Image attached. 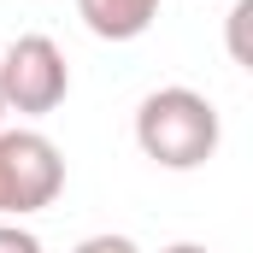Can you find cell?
<instances>
[{
	"instance_id": "obj_1",
	"label": "cell",
	"mask_w": 253,
	"mask_h": 253,
	"mask_svg": "<svg viewBox=\"0 0 253 253\" xmlns=\"http://www.w3.org/2000/svg\"><path fill=\"white\" fill-rule=\"evenodd\" d=\"M224 141V124H218V106L200 94V88H153L141 106H135V147L165 165V171H200Z\"/></svg>"
},
{
	"instance_id": "obj_2",
	"label": "cell",
	"mask_w": 253,
	"mask_h": 253,
	"mask_svg": "<svg viewBox=\"0 0 253 253\" xmlns=\"http://www.w3.org/2000/svg\"><path fill=\"white\" fill-rule=\"evenodd\" d=\"M65 189V153L42 129H0V218L47 212Z\"/></svg>"
},
{
	"instance_id": "obj_3",
	"label": "cell",
	"mask_w": 253,
	"mask_h": 253,
	"mask_svg": "<svg viewBox=\"0 0 253 253\" xmlns=\"http://www.w3.org/2000/svg\"><path fill=\"white\" fill-rule=\"evenodd\" d=\"M65 94H71V65H65L53 36H18L0 53V100H6V112L47 118L53 106H65Z\"/></svg>"
},
{
	"instance_id": "obj_4",
	"label": "cell",
	"mask_w": 253,
	"mask_h": 253,
	"mask_svg": "<svg viewBox=\"0 0 253 253\" xmlns=\"http://www.w3.org/2000/svg\"><path fill=\"white\" fill-rule=\"evenodd\" d=\"M165 0H77V18L88 24V36L100 42H135L153 30Z\"/></svg>"
},
{
	"instance_id": "obj_5",
	"label": "cell",
	"mask_w": 253,
	"mask_h": 253,
	"mask_svg": "<svg viewBox=\"0 0 253 253\" xmlns=\"http://www.w3.org/2000/svg\"><path fill=\"white\" fill-rule=\"evenodd\" d=\"M0 253H42V236H30L24 224H6L0 218Z\"/></svg>"
},
{
	"instance_id": "obj_6",
	"label": "cell",
	"mask_w": 253,
	"mask_h": 253,
	"mask_svg": "<svg viewBox=\"0 0 253 253\" xmlns=\"http://www.w3.org/2000/svg\"><path fill=\"white\" fill-rule=\"evenodd\" d=\"M71 253H141V248H135L129 236H112V230H106V236H88V242H77Z\"/></svg>"
},
{
	"instance_id": "obj_7",
	"label": "cell",
	"mask_w": 253,
	"mask_h": 253,
	"mask_svg": "<svg viewBox=\"0 0 253 253\" xmlns=\"http://www.w3.org/2000/svg\"><path fill=\"white\" fill-rule=\"evenodd\" d=\"M253 18V0H236V12H230V47H236V59H242V24Z\"/></svg>"
},
{
	"instance_id": "obj_8",
	"label": "cell",
	"mask_w": 253,
	"mask_h": 253,
	"mask_svg": "<svg viewBox=\"0 0 253 253\" xmlns=\"http://www.w3.org/2000/svg\"><path fill=\"white\" fill-rule=\"evenodd\" d=\"M159 253H206L200 242H171V248H159Z\"/></svg>"
},
{
	"instance_id": "obj_9",
	"label": "cell",
	"mask_w": 253,
	"mask_h": 253,
	"mask_svg": "<svg viewBox=\"0 0 253 253\" xmlns=\"http://www.w3.org/2000/svg\"><path fill=\"white\" fill-rule=\"evenodd\" d=\"M0 118H6V100H0Z\"/></svg>"
}]
</instances>
